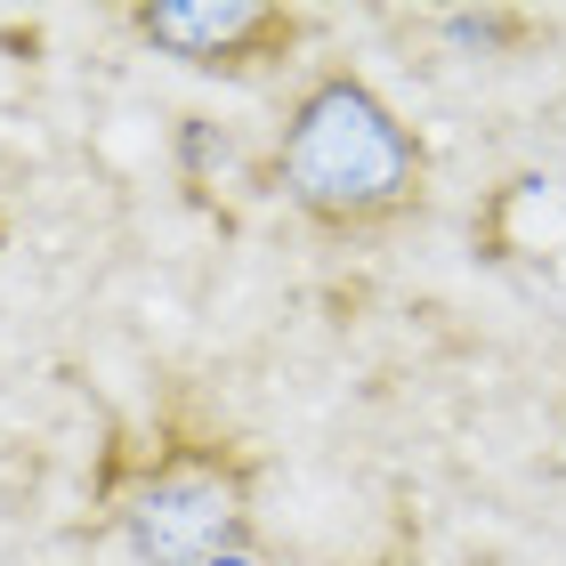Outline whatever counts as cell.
I'll list each match as a JSON object with an SVG mask.
<instances>
[{
	"mask_svg": "<svg viewBox=\"0 0 566 566\" xmlns=\"http://www.w3.org/2000/svg\"><path fill=\"white\" fill-rule=\"evenodd\" d=\"M268 170L316 235H389L429 195V154L413 138V122L356 65H324L283 106Z\"/></svg>",
	"mask_w": 566,
	"mask_h": 566,
	"instance_id": "obj_1",
	"label": "cell"
},
{
	"mask_svg": "<svg viewBox=\"0 0 566 566\" xmlns=\"http://www.w3.org/2000/svg\"><path fill=\"white\" fill-rule=\"evenodd\" d=\"M130 33L187 73L260 82V73L292 65V49L307 41V9H283V0H138Z\"/></svg>",
	"mask_w": 566,
	"mask_h": 566,
	"instance_id": "obj_3",
	"label": "cell"
},
{
	"mask_svg": "<svg viewBox=\"0 0 566 566\" xmlns=\"http://www.w3.org/2000/svg\"><path fill=\"white\" fill-rule=\"evenodd\" d=\"M138 566H219L251 543V461L219 437H163L114 502Z\"/></svg>",
	"mask_w": 566,
	"mask_h": 566,
	"instance_id": "obj_2",
	"label": "cell"
}]
</instances>
